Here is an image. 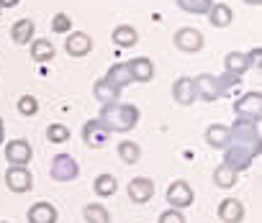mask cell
<instances>
[{"instance_id": "10", "label": "cell", "mask_w": 262, "mask_h": 223, "mask_svg": "<svg viewBox=\"0 0 262 223\" xmlns=\"http://www.w3.org/2000/svg\"><path fill=\"white\" fill-rule=\"evenodd\" d=\"M6 185L11 187V192H29L34 187V177L26 167H8Z\"/></svg>"}, {"instance_id": "31", "label": "cell", "mask_w": 262, "mask_h": 223, "mask_svg": "<svg viewBox=\"0 0 262 223\" xmlns=\"http://www.w3.org/2000/svg\"><path fill=\"white\" fill-rule=\"evenodd\" d=\"M47 139H49L52 144H64V141L70 139V129H67L64 123H52V126L47 129Z\"/></svg>"}, {"instance_id": "36", "label": "cell", "mask_w": 262, "mask_h": 223, "mask_svg": "<svg viewBox=\"0 0 262 223\" xmlns=\"http://www.w3.org/2000/svg\"><path fill=\"white\" fill-rule=\"evenodd\" d=\"M247 62H249V69H252V67L259 69V64H262V49H259V46L249 49V52H247Z\"/></svg>"}, {"instance_id": "20", "label": "cell", "mask_w": 262, "mask_h": 223, "mask_svg": "<svg viewBox=\"0 0 262 223\" xmlns=\"http://www.w3.org/2000/svg\"><path fill=\"white\" fill-rule=\"evenodd\" d=\"M103 80H108L113 87H118V90H123V87H128L131 82H134V77H131V72H128V64L123 62V64H113L108 72H105V77Z\"/></svg>"}, {"instance_id": "8", "label": "cell", "mask_w": 262, "mask_h": 223, "mask_svg": "<svg viewBox=\"0 0 262 223\" xmlns=\"http://www.w3.org/2000/svg\"><path fill=\"white\" fill-rule=\"evenodd\" d=\"M31 154L34 152H31V144L26 139H13L6 144V159L13 167H26L31 162Z\"/></svg>"}, {"instance_id": "26", "label": "cell", "mask_w": 262, "mask_h": 223, "mask_svg": "<svg viewBox=\"0 0 262 223\" xmlns=\"http://www.w3.org/2000/svg\"><path fill=\"white\" fill-rule=\"evenodd\" d=\"M54 57V44L49 39H34L31 41V59L34 62H49Z\"/></svg>"}, {"instance_id": "1", "label": "cell", "mask_w": 262, "mask_h": 223, "mask_svg": "<svg viewBox=\"0 0 262 223\" xmlns=\"http://www.w3.org/2000/svg\"><path fill=\"white\" fill-rule=\"evenodd\" d=\"M139 108L137 105H131V103H108V105H103L100 108V123L113 134H126V131H131L137 123H139Z\"/></svg>"}, {"instance_id": "7", "label": "cell", "mask_w": 262, "mask_h": 223, "mask_svg": "<svg viewBox=\"0 0 262 223\" xmlns=\"http://www.w3.org/2000/svg\"><path fill=\"white\" fill-rule=\"evenodd\" d=\"M167 203H170V208H188V205H193V200H195V195H193V187L185 182V180H175L170 187H167Z\"/></svg>"}, {"instance_id": "18", "label": "cell", "mask_w": 262, "mask_h": 223, "mask_svg": "<svg viewBox=\"0 0 262 223\" xmlns=\"http://www.w3.org/2000/svg\"><path fill=\"white\" fill-rule=\"evenodd\" d=\"M208 21L216 26V29H226V26H231V21H234V11L226 6V3H211V8H208Z\"/></svg>"}, {"instance_id": "16", "label": "cell", "mask_w": 262, "mask_h": 223, "mask_svg": "<svg viewBox=\"0 0 262 223\" xmlns=\"http://www.w3.org/2000/svg\"><path fill=\"white\" fill-rule=\"evenodd\" d=\"M126 64H128V72H131V77H134V82H149L155 77V64L147 57H137V59L126 62Z\"/></svg>"}, {"instance_id": "38", "label": "cell", "mask_w": 262, "mask_h": 223, "mask_svg": "<svg viewBox=\"0 0 262 223\" xmlns=\"http://www.w3.org/2000/svg\"><path fill=\"white\" fill-rule=\"evenodd\" d=\"M3 139H6V123H3V118H0V144H3Z\"/></svg>"}, {"instance_id": "9", "label": "cell", "mask_w": 262, "mask_h": 223, "mask_svg": "<svg viewBox=\"0 0 262 223\" xmlns=\"http://www.w3.org/2000/svg\"><path fill=\"white\" fill-rule=\"evenodd\" d=\"M175 46L185 54H195L203 49V34L198 29H180L175 34Z\"/></svg>"}, {"instance_id": "27", "label": "cell", "mask_w": 262, "mask_h": 223, "mask_svg": "<svg viewBox=\"0 0 262 223\" xmlns=\"http://www.w3.org/2000/svg\"><path fill=\"white\" fill-rule=\"evenodd\" d=\"M82 215H85L88 223H111V213H108V208L100 205V203L85 205V208H82Z\"/></svg>"}, {"instance_id": "11", "label": "cell", "mask_w": 262, "mask_h": 223, "mask_svg": "<svg viewBox=\"0 0 262 223\" xmlns=\"http://www.w3.org/2000/svg\"><path fill=\"white\" fill-rule=\"evenodd\" d=\"M64 52L70 57H88L93 52V39L85 31H70V36L64 41Z\"/></svg>"}, {"instance_id": "37", "label": "cell", "mask_w": 262, "mask_h": 223, "mask_svg": "<svg viewBox=\"0 0 262 223\" xmlns=\"http://www.w3.org/2000/svg\"><path fill=\"white\" fill-rule=\"evenodd\" d=\"M21 0H0V8H16Z\"/></svg>"}, {"instance_id": "3", "label": "cell", "mask_w": 262, "mask_h": 223, "mask_svg": "<svg viewBox=\"0 0 262 223\" xmlns=\"http://www.w3.org/2000/svg\"><path fill=\"white\" fill-rule=\"evenodd\" d=\"M49 172H52V180H57V182H72V180H77V175H80V164H77V159L70 157V154H57V157L52 159Z\"/></svg>"}, {"instance_id": "22", "label": "cell", "mask_w": 262, "mask_h": 223, "mask_svg": "<svg viewBox=\"0 0 262 223\" xmlns=\"http://www.w3.org/2000/svg\"><path fill=\"white\" fill-rule=\"evenodd\" d=\"M139 41V34L134 26H128V23H121L113 29V44L121 46V49H128V46H134Z\"/></svg>"}, {"instance_id": "29", "label": "cell", "mask_w": 262, "mask_h": 223, "mask_svg": "<svg viewBox=\"0 0 262 223\" xmlns=\"http://www.w3.org/2000/svg\"><path fill=\"white\" fill-rule=\"evenodd\" d=\"M93 190H95L100 197H111V195H116L118 182H116V177H113V175H98V177H95Z\"/></svg>"}, {"instance_id": "23", "label": "cell", "mask_w": 262, "mask_h": 223, "mask_svg": "<svg viewBox=\"0 0 262 223\" xmlns=\"http://www.w3.org/2000/svg\"><path fill=\"white\" fill-rule=\"evenodd\" d=\"M34 31H36L34 21H31V18H21V21H16V23L11 26V39H13L16 44H29V41L34 39Z\"/></svg>"}, {"instance_id": "19", "label": "cell", "mask_w": 262, "mask_h": 223, "mask_svg": "<svg viewBox=\"0 0 262 223\" xmlns=\"http://www.w3.org/2000/svg\"><path fill=\"white\" fill-rule=\"evenodd\" d=\"M206 141L208 146L213 149H226L231 144V134H229V126H221V123H213L206 129Z\"/></svg>"}, {"instance_id": "14", "label": "cell", "mask_w": 262, "mask_h": 223, "mask_svg": "<svg viewBox=\"0 0 262 223\" xmlns=\"http://www.w3.org/2000/svg\"><path fill=\"white\" fill-rule=\"evenodd\" d=\"M26 218H29V223H57V218H59V213H57V208L52 205V203H34L31 208H29V213H26Z\"/></svg>"}, {"instance_id": "25", "label": "cell", "mask_w": 262, "mask_h": 223, "mask_svg": "<svg viewBox=\"0 0 262 223\" xmlns=\"http://www.w3.org/2000/svg\"><path fill=\"white\" fill-rule=\"evenodd\" d=\"M236 180H239V172H236V169H231L229 164H219V167H216V172H213V182H216V187H221V190L234 187V185H236Z\"/></svg>"}, {"instance_id": "24", "label": "cell", "mask_w": 262, "mask_h": 223, "mask_svg": "<svg viewBox=\"0 0 262 223\" xmlns=\"http://www.w3.org/2000/svg\"><path fill=\"white\" fill-rule=\"evenodd\" d=\"M247 69H249L247 54H242V52H229V54L224 57V72H231V75L242 77Z\"/></svg>"}, {"instance_id": "32", "label": "cell", "mask_w": 262, "mask_h": 223, "mask_svg": "<svg viewBox=\"0 0 262 223\" xmlns=\"http://www.w3.org/2000/svg\"><path fill=\"white\" fill-rule=\"evenodd\" d=\"M18 113L21 116H36L39 113V100L34 95H21L18 97Z\"/></svg>"}, {"instance_id": "40", "label": "cell", "mask_w": 262, "mask_h": 223, "mask_svg": "<svg viewBox=\"0 0 262 223\" xmlns=\"http://www.w3.org/2000/svg\"><path fill=\"white\" fill-rule=\"evenodd\" d=\"M3 223H6V220H3Z\"/></svg>"}, {"instance_id": "13", "label": "cell", "mask_w": 262, "mask_h": 223, "mask_svg": "<svg viewBox=\"0 0 262 223\" xmlns=\"http://www.w3.org/2000/svg\"><path fill=\"white\" fill-rule=\"evenodd\" d=\"M193 87H195V95L203 97V100H219L221 97V90H219V82H216V75H198L193 80Z\"/></svg>"}, {"instance_id": "15", "label": "cell", "mask_w": 262, "mask_h": 223, "mask_svg": "<svg viewBox=\"0 0 262 223\" xmlns=\"http://www.w3.org/2000/svg\"><path fill=\"white\" fill-rule=\"evenodd\" d=\"M219 218L224 223H242L244 220V205L236 197H226L219 205Z\"/></svg>"}, {"instance_id": "6", "label": "cell", "mask_w": 262, "mask_h": 223, "mask_svg": "<svg viewBox=\"0 0 262 223\" xmlns=\"http://www.w3.org/2000/svg\"><path fill=\"white\" fill-rule=\"evenodd\" d=\"M111 139V131L100 123V118H90L85 126H82V141L90 146V149H103Z\"/></svg>"}, {"instance_id": "34", "label": "cell", "mask_w": 262, "mask_h": 223, "mask_svg": "<svg viewBox=\"0 0 262 223\" xmlns=\"http://www.w3.org/2000/svg\"><path fill=\"white\" fill-rule=\"evenodd\" d=\"M239 80H242V77H236V75H231V72H224V75H216V82H219V90H221V97H224L226 92H231V90H234V85H239Z\"/></svg>"}, {"instance_id": "21", "label": "cell", "mask_w": 262, "mask_h": 223, "mask_svg": "<svg viewBox=\"0 0 262 223\" xmlns=\"http://www.w3.org/2000/svg\"><path fill=\"white\" fill-rule=\"evenodd\" d=\"M118 95H121V90H118V87H113L108 80H98V82L93 85V97H95L100 105L116 103V100H118Z\"/></svg>"}, {"instance_id": "12", "label": "cell", "mask_w": 262, "mask_h": 223, "mask_svg": "<svg viewBox=\"0 0 262 223\" xmlns=\"http://www.w3.org/2000/svg\"><path fill=\"white\" fill-rule=\"evenodd\" d=\"M128 197L134 203H149L155 197V182L149 177H134L128 182Z\"/></svg>"}, {"instance_id": "35", "label": "cell", "mask_w": 262, "mask_h": 223, "mask_svg": "<svg viewBox=\"0 0 262 223\" xmlns=\"http://www.w3.org/2000/svg\"><path fill=\"white\" fill-rule=\"evenodd\" d=\"M160 223H185V215L178 210V208H170L160 215Z\"/></svg>"}, {"instance_id": "33", "label": "cell", "mask_w": 262, "mask_h": 223, "mask_svg": "<svg viewBox=\"0 0 262 223\" xmlns=\"http://www.w3.org/2000/svg\"><path fill=\"white\" fill-rule=\"evenodd\" d=\"M49 26H52L54 34H70V31H72V18H70L67 13H57Z\"/></svg>"}, {"instance_id": "28", "label": "cell", "mask_w": 262, "mask_h": 223, "mask_svg": "<svg viewBox=\"0 0 262 223\" xmlns=\"http://www.w3.org/2000/svg\"><path fill=\"white\" fill-rule=\"evenodd\" d=\"M118 157H121V162H126V164H137L139 159H142V146L137 144V141H121L118 144Z\"/></svg>"}, {"instance_id": "30", "label": "cell", "mask_w": 262, "mask_h": 223, "mask_svg": "<svg viewBox=\"0 0 262 223\" xmlns=\"http://www.w3.org/2000/svg\"><path fill=\"white\" fill-rule=\"evenodd\" d=\"M211 3H213V0H178L180 11H185V13H190V16H203V13H208Z\"/></svg>"}, {"instance_id": "5", "label": "cell", "mask_w": 262, "mask_h": 223, "mask_svg": "<svg viewBox=\"0 0 262 223\" xmlns=\"http://www.w3.org/2000/svg\"><path fill=\"white\" fill-rule=\"evenodd\" d=\"M234 116L239 118H262V92H247L234 103Z\"/></svg>"}, {"instance_id": "2", "label": "cell", "mask_w": 262, "mask_h": 223, "mask_svg": "<svg viewBox=\"0 0 262 223\" xmlns=\"http://www.w3.org/2000/svg\"><path fill=\"white\" fill-rule=\"evenodd\" d=\"M259 141L257 144H242V141H231L226 149H224V164H229L231 169L236 172H244L252 167L254 157H259Z\"/></svg>"}, {"instance_id": "39", "label": "cell", "mask_w": 262, "mask_h": 223, "mask_svg": "<svg viewBox=\"0 0 262 223\" xmlns=\"http://www.w3.org/2000/svg\"><path fill=\"white\" fill-rule=\"evenodd\" d=\"M244 3H249V6H259L262 0H244Z\"/></svg>"}, {"instance_id": "4", "label": "cell", "mask_w": 262, "mask_h": 223, "mask_svg": "<svg viewBox=\"0 0 262 223\" xmlns=\"http://www.w3.org/2000/svg\"><path fill=\"white\" fill-rule=\"evenodd\" d=\"M231 141H242V144H257L259 141V118H239L234 121V126L229 129Z\"/></svg>"}, {"instance_id": "17", "label": "cell", "mask_w": 262, "mask_h": 223, "mask_svg": "<svg viewBox=\"0 0 262 223\" xmlns=\"http://www.w3.org/2000/svg\"><path fill=\"white\" fill-rule=\"evenodd\" d=\"M172 97H175L178 105H193V100H195L193 80L190 77H178L175 85H172Z\"/></svg>"}]
</instances>
